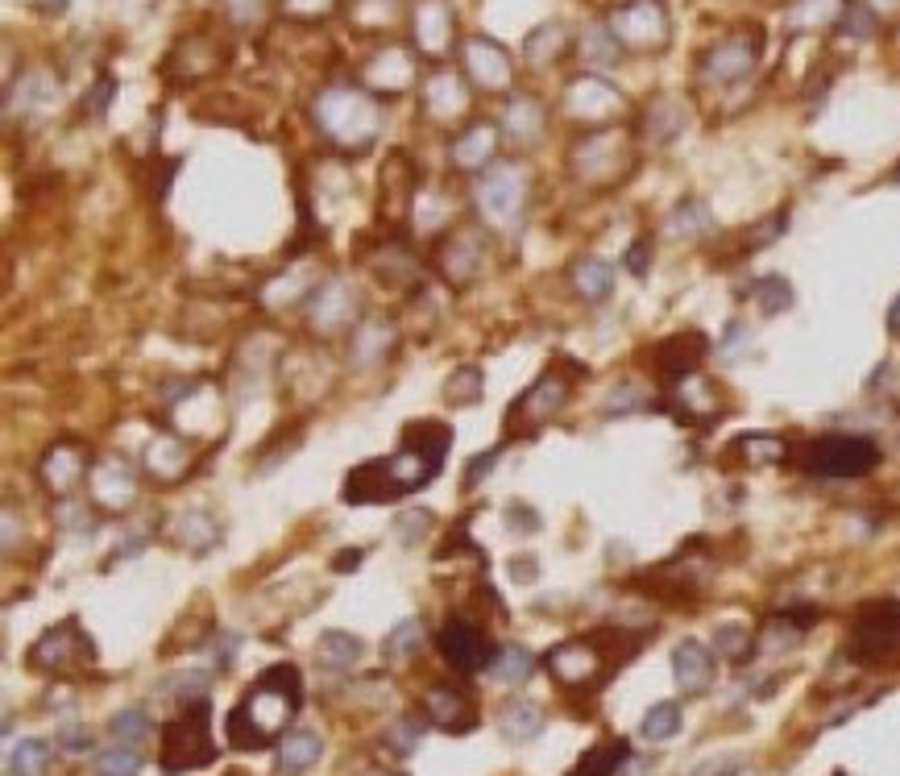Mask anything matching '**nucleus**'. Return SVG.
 Wrapping results in <instances>:
<instances>
[{
  "label": "nucleus",
  "instance_id": "nucleus-1",
  "mask_svg": "<svg viewBox=\"0 0 900 776\" xmlns=\"http://www.w3.org/2000/svg\"><path fill=\"white\" fill-rule=\"evenodd\" d=\"M453 448V428L436 420H416L403 428V445L391 457H373L345 478L341 498L353 507L398 503L403 494L432 486L444 470V453Z\"/></svg>",
  "mask_w": 900,
  "mask_h": 776
},
{
  "label": "nucleus",
  "instance_id": "nucleus-2",
  "mask_svg": "<svg viewBox=\"0 0 900 776\" xmlns=\"http://www.w3.org/2000/svg\"><path fill=\"white\" fill-rule=\"evenodd\" d=\"M303 705V677L295 664H270L262 677L254 682V689L229 710L225 718V735H229V748L237 752H254L266 748L287 735V723L300 714Z\"/></svg>",
  "mask_w": 900,
  "mask_h": 776
},
{
  "label": "nucleus",
  "instance_id": "nucleus-3",
  "mask_svg": "<svg viewBox=\"0 0 900 776\" xmlns=\"http://www.w3.org/2000/svg\"><path fill=\"white\" fill-rule=\"evenodd\" d=\"M216 760V739H212V702L183 705L170 723H162L159 735V768L162 773H195Z\"/></svg>",
  "mask_w": 900,
  "mask_h": 776
},
{
  "label": "nucleus",
  "instance_id": "nucleus-4",
  "mask_svg": "<svg viewBox=\"0 0 900 776\" xmlns=\"http://www.w3.org/2000/svg\"><path fill=\"white\" fill-rule=\"evenodd\" d=\"M884 461L876 441L867 436H854V432H831V436H817L801 448V470L813 478H867Z\"/></svg>",
  "mask_w": 900,
  "mask_h": 776
},
{
  "label": "nucleus",
  "instance_id": "nucleus-5",
  "mask_svg": "<svg viewBox=\"0 0 900 776\" xmlns=\"http://www.w3.org/2000/svg\"><path fill=\"white\" fill-rule=\"evenodd\" d=\"M565 366H569V357H560L556 366H548L519 399L510 403L507 436H531L535 428H544V423L556 420L569 407V399H573V378L565 374Z\"/></svg>",
  "mask_w": 900,
  "mask_h": 776
},
{
  "label": "nucleus",
  "instance_id": "nucleus-6",
  "mask_svg": "<svg viewBox=\"0 0 900 776\" xmlns=\"http://www.w3.org/2000/svg\"><path fill=\"white\" fill-rule=\"evenodd\" d=\"M601 639H606V635L598 632V635H581V639L556 644L553 652L544 657V669H548L565 689H585V685L601 682V677L614 669V660H610V652L601 648Z\"/></svg>",
  "mask_w": 900,
  "mask_h": 776
},
{
  "label": "nucleus",
  "instance_id": "nucleus-7",
  "mask_svg": "<svg viewBox=\"0 0 900 776\" xmlns=\"http://www.w3.org/2000/svg\"><path fill=\"white\" fill-rule=\"evenodd\" d=\"M92 635L79 627V619H63L59 627L42 632V639L29 648V669L34 673H50V677H63L79 664H92Z\"/></svg>",
  "mask_w": 900,
  "mask_h": 776
},
{
  "label": "nucleus",
  "instance_id": "nucleus-8",
  "mask_svg": "<svg viewBox=\"0 0 900 776\" xmlns=\"http://www.w3.org/2000/svg\"><path fill=\"white\" fill-rule=\"evenodd\" d=\"M473 200L490 225H515L523 212V200H528V170H519L515 163L490 166L473 188Z\"/></svg>",
  "mask_w": 900,
  "mask_h": 776
},
{
  "label": "nucleus",
  "instance_id": "nucleus-9",
  "mask_svg": "<svg viewBox=\"0 0 900 776\" xmlns=\"http://www.w3.org/2000/svg\"><path fill=\"white\" fill-rule=\"evenodd\" d=\"M138 494H141V478L121 453L96 457L92 473H88V498H92L96 511L121 516V511H129L138 503Z\"/></svg>",
  "mask_w": 900,
  "mask_h": 776
},
{
  "label": "nucleus",
  "instance_id": "nucleus-10",
  "mask_svg": "<svg viewBox=\"0 0 900 776\" xmlns=\"http://www.w3.org/2000/svg\"><path fill=\"white\" fill-rule=\"evenodd\" d=\"M357 307H362V295L353 291V282L345 279H328L316 282L312 295H307V329L320 332V336H332V332H353L362 320H357Z\"/></svg>",
  "mask_w": 900,
  "mask_h": 776
},
{
  "label": "nucleus",
  "instance_id": "nucleus-11",
  "mask_svg": "<svg viewBox=\"0 0 900 776\" xmlns=\"http://www.w3.org/2000/svg\"><path fill=\"white\" fill-rule=\"evenodd\" d=\"M610 34L619 38V47L631 50H656L669 38V17L656 0H631L610 17Z\"/></svg>",
  "mask_w": 900,
  "mask_h": 776
},
{
  "label": "nucleus",
  "instance_id": "nucleus-12",
  "mask_svg": "<svg viewBox=\"0 0 900 776\" xmlns=\"http://www.w3.org/2000/svg\"><path fill=\"white\" fill-rule=\"evenodd\" d=\"M440 657L448 660L457 673H482L494 664V648H490V635L469 623V619H448L436 635Z\"/></svg>",
  "mask_w": 900,
  "mask_h": 776
},
{
  "label": "nucleus",
  "instance_id": "nucleus-13",
  "mask_svg": "<svg viewBox=\"0 0 900 776\" xmlns=\"http://www.w3.org/2000/svg\"><path fill=\"white\" fill-rule=\"evenodd\" d=\"M88 473H92V453H88L84 445H75V441L50 445L47 453H42V461H38V478H42V486H47L54 498L79 494V486L88 482Z\"/></svg>",
  "mask_w": 900,
  "mask_h": 776
},
{
  "label": "nucleus",
  "instance_id": "nucleus-14",
  "mask_svg": "<svg viewBox=\"0 0 900 776\" xmlns=\"http://www.w3.org/2000/svg\"><path fill=\"white\" fill-rule=\"evenodd\" d=\"M892 648H900V602L892 598L867 602L854 619V657L872 660Z\"/></svg>",
  "mask_w": 900,
  "mask_h": 776
},
{
  "label": "nucleus",
  "instance_id": "nucleus-15",
  "mask_svg": "<svg viewBox=\"0 0 900 776\" xmlns=\"http://www.w3.org/2000/svg\"><path fill=\"white\" fill-rule=\"evenodd\" d=\"M423 718L440 730H453V735H465L478 723V710L465 698L457 685H428L423 689Z\"/></svg>",
  "mask_w": 900,
  "mask_h": 776
},
{
  "label": "nucleus",
  "instance_id": "nucleus-16",
  "mask_svg": "<svg viewBox=\"0 0 900 776\" xmlns=\"http://www.w3.org/2000/svg\"><path fill=\"white\" fill-rule=\"evenodd\" d=\"M485 266V241L478 229H457V233L444 241L440 250V275L453 282V287H465L469 279H478Z\"/></svg>",
  "mask_w": 900,
  "mask_h": 776
},
{
  "label": "nucleus",
  "instance_id": "nucleus-17",
  "mask_svg": "<svg viewBox=\"0 0 900 776\" xmlns=\"http://www.w3.org/2000/svg\"><path fill=\"white\" fill-rule=\"evenodd\" d=\"M706 353H710V341L701 332H676V336H664L651 349V366H656V374L676 382V378L685 374H697V366H701Z\"/></svg>",
  "mask_w": 900,
  "mask_h": 776
},
{
  "label": "nucleus",
  "instance_id": "nucleus-18",
  "mask_svg": "<svg viewBox=\"0 0 900 776\" xmlns=\"http://www.w3.org/2000/svg\"><path fill=\"white\" fill-rule=\"evenodd\" d=\"M394 345H398L394 320H386V316H366L357 329L348 332V361H353L357 370H370V366H378V361L391 357Z\"/></svg>",
  "mask_w": 900,
  "mask_h": 776
},
{
  "label": "nucleus",
  "instance_id": "nucleus-19",
  "mask_svg": "<svg viewBox=\"0 0 900 776\" xmlns=\"http://www.w3.org/2000/svg\"><path fill=\"white\" fill-rule=\"evenodd\" d=\"M191 445H187L183 436H175V432H159L154 441H150V448H145V473L159 482V486H175V482H183L187 473H191Z\"/></svg>",
  "mask_w": 900,
  "mask_h": 776
},
{
  "label": "nucleus",
  "instance_id": "nucleus-20",
  "mask_svg": "<svg viewBox=\"0 0 900 776\" xmlns=\"http://www.w3.org/2000/svg\"><path fill=\"white\" fill-rule=\"evenodd\" d=\"M718 660L701 639H681L672 648V677L681 685V694H706L714 685Z\"/></svg>",
  "mask_w": 900,
  "mask_h": 776
},
{
  "label": "nucleus",
  "instance_id": "nucleus-21",
  "mask_svg": "<svg viewBox=\"0 0 900 776\" xmlns=\"http://www.w3.org/2000/svg\"><path fill=\"white\" fill-rule=\"evenodd\" d=\"M664 407H672L681 420L693 423V420H710V416H718L722 403H718V391L710 378L685 374L669 386V403H664Z\"/></svg>",
  "mask_w": 900,
  "mask_h": 776
},
{
  "label": "nucleus",
  "instance_id": "nucleus-22",
  "mask_svg": "<svg viewBox=\"0 0 900 776\" xmlns=\"http://www.w3.org/2000/svg\"><path fill=\"white\" fill-rule=\"evenodd\" d=\"M751 67H756V42L751 38H726L701 59L706 79H714V84H735Z\"/></svg>",
  "mask_w": 900,
  "mask_h": 776
},
{
  "label": "nucleus",
  "instance_id": "nucleus-23",
  "mask_svg": "<svg viewBox=\"0 0 900 776\" xmlns=\"http://www.w3.org/2000/svg\"><path fill=\"white\" fill-rule=\"evenodd\" d=\"M320 755H324V739L316 735V730H287V735L278 739L275 768L287 776L312 773V768L320 764Z\"/></svg>",
  "mask_w": 900,
  "mask_h": 776
},
{
  "label": "nucleus",
  "instance_id": "nucleus-24",
  "mask_svg": "<svg viewBox=\"0 0 900 776\" xmlns=\"http://www.w3.org/2000/svg\"><path fill=\"white\" fill-rule=\"evenodd\" d=\"M569 287L585 304H601L614 291V270H610V262L601 258H578L569 266Z\"/></svg>",
  "mask_w": 900,
  "mask_h": 776
},
{
  "label": "nucleus",
  "instance_id": "nucleus-25",
  "mask_svg": "<svg viewBox=\"0 0 900 776\" xmlns=\"http://www.w3.org/2000/svg\"><path fill=\"white\" fill-rule=\"evenodd\" d=\"M362 652H366V644H362L353 632H324L320 639H316V660H320L328 673H348V669H357V664H362Z\"/></svg>",
  "mask_w": 900,
  "mask_h": 776
},
{
  "label": "nucleus",
  "instance_id": "nucleus-26",
  "mask_svg": "<svg viewBox=\"0 0 900 776\" xmlns=\"http://www.w3.org/2000/svg\"><path fill=\"white\" fill-rule=\"evenodd\" d=\"M498 730L507 735L510 743H528L544 730V710L531 702V698H510L503 710H498Z\"/></svg>",
  "mask_w": 900,
  "mask_h": 776
},
{
  "label": "nucleus",
  "instance_id": "nucleus-27",
  "mask_svg": "<svg viewBox=\"0 0 900 776\" xmlns=\"http://www.w3.org/2000/svg\"><path fill=\"white\" fill-rule=\"evenodd\" d=\"M423 639H428L423 619H403V623H394L391 632H386V639H382V660H386V664H407V660L419 657Z\"/></svg>",
  "mask_w": 900,
  "mask_h": 776
},
{
  "label": "nucleus",
  "instance_id": "nucleus-28",
  "mask_svg": "<svg viewBox=\"0 0 900 776\" xmlns=\"http://www.w3.org/2000/svg\"><path fill=\"white\" fill-rule=\"evenodd\" d=\"M469 67H473V75H482V84L485 88H507V79H510V63H507V54L494 47V42H469Z\"/></svg>",
  "mask_w": 900,
  "mask_h": 776
},
{
  "label": "nucleus",
  "instance_id": "nucleus-29",
  "mask_svg": "<svg viewBox=\"0 0 900 776\" xmlns=\"http://www.w3.org/2000/svg\"><path fill=\"white\" fill-rule=\"evenodd\" d=\"M681 727H685V710H681V702H656L644 714L639 735H644L647 743H669V739L681 735Z\"/></svg>",
  "mask_w": 900,
  "mask_h": 776
},
{
  "label": "nucleus",
  "instance_id": "nucleus-30",
  "mask_svg": "<svg viewBox=\"0 0 900 776\" xmlns=\"http://www.w3.org/2000/svg\"><path fill=\"white\" fill-rule=\"evenodd\" d=\"M535 673V657H531L523 644H507L494 652V664H490V677L498 685H523Z\"/></svg>",
  "mask_w": 900,
  "mask_h": 776
},
{
  "label": "nucleus",
  "instance_id": "nucleus-31",
  "mask_svg": "<svg viewBox=\"0 0 900 776\" xmlns=\"http://www.w3.org/2000/svg\"><path fill=\"white\" fill-rule=\"evenodd\" d=\"M793 282L785 275H763V279L751 282V304L760 307V316H781L793 307Z\"/></svg>",
  "mask_w": 900,
  "mask_h": 776
},
{
  "label": "nucleus",
  "instance_id": "nucleus-32",
  "mask_svg": "<svg viewBox=\"0 0 900 776\" xmlns=\"http://www.w3.org/2000/svg\"><path fill=\"white\" fill-rule=\"evenodd\" d=\"M54 764L47 739H22L13 752H9V776H47Z\"/></svg>",
  "mask_w": 900,
  "mask_h": 776
},
{
  "label": "nucleus",
  "instance_id": "nucleus-33",
  "mask_svg": "<svg viewBox=\"0 0 900 776\" xmlns=\"http://www.w3.org/2000/svg\"><path fill=\"white\" fill-rule=\"evenodd\" d=\"M216 540H220V523L208 511H183L179 516V544H187L195 557H204Z\"/></svg>",
  "mask_w": 900,
  "mask_h": 776
},
{
  "label": "nucleus",
  "instance_id": "nucleus-34",
  "mask_svg": "<svg viewBox=\"0 0 900 776\" xmlns=\"http://www.w3.org/2000/svg\"><path fill=\"white\" fill-rule=\"evenodd\" d=\"M494 129L490 125H473L469 133H461L457 138V166H465V170H478V166H485L490 158H494Z\"/></svg>",
  "mask_w": 900,
  "mask_h": 776
},
{
  "label": "nucleus",
  "instance_id": "nucleus-35",
  "mask_svg": "<svg viewBox=\"0 0 900 776\" xmlns=\"http://www.w3.org/2000/svg\"><path fill=\"white\" fill-rule=\"evenodd\" d=\"M731 453H739L747 466H772L785 457V441L776 432H751V436H739Z\"/></svg>",
  "mask_w": 900,
  "mask_h": 776
},
{
  "label": "nucleus",
  "instance_id": "nucleus-36",
  "mask_svg": "<svg viewBox=\"0 0 900 776\" xmlns=\"http://www.w3.org/2000/svg\"><path fill=\"white\" fill-rule=\"evenodd\" d=\"M714 229V220H710V208L701 204V200H681L676 208L669 212V233L672 237H701Z\"/></svg>",
  "mask_w": 900,
  "mask_h": 776
},
{
  "label": "nucleus",
  "instance_id": "nucleus-37",
  "mask_svg": "<svg viewBox=\"0 0 900 776\" xmlns=\"http://www.w3.org/2000/svg\"><path fill=\"white\" fill-rule=\"evenodd\" d=\"M482 382L485 378L478 366L453 370L448 382H444V403H448V407H473V403H482Z\"/></svg>",
  "mask_w": 900,
  "mask_h": 776
},
{
  "label": "nucleus",
  "instance_id": "nucleus-38",
  "mask_svg": "<svg viewBox=\"0 0 900 776\" xmlns=\"http://www.w3.org/2000/svg\"><path fill=\"white\" fill-rule=\"evenodd\" d=\"M96 776H138L141 773V755L138 748H129V743H113V748H104V752L96 755Z\"/></svg>",
  "mask_w": 900,
  "mask_h": 776
},
{
  "label": "nucleus",
  "instance_id": "nucleus-39",
  "mask_svg": "<svg viewBox=\"0 0 900 776\" xmlns=\"http://www.w3.org/2000/svg\"><path fill=\"white\" fill-rule=\"evenodd\" d=\"M382 743H386L394 755H411L419 743H423V718H416V714L394 718L391 727H386V735H382Z\"/></svg>",
  "mask_w": 900,
  "mask_h": 776
},
{
  "label": "nucleus",
  "instance_id": "nucleus-40",
  "mask_svg": "<svg viewBox=\"0 0 900 776\" xmlns=\"http://www.w3.org/2000/svg\"><path fill=\"white\" fill-rule=\"evenodd\" d=\"M714 652L726 660H747V652H756V635H751V627L726 623L714 632Z\"/></svg>",
  "mask_w": 900,
  "mask_h": 776
},
{
  "label": "nucleus",
  "instance_id": "nucleus-41",
  "mask_svg": "<svg viewBox=\"0 0 900 776\" xmlns=\"http://www.w3.org/2000/svg\"><path fill=\"white\" fill-rule=\"evenodd\" d=\"M109 730L116 735V743H129V748H138L141 739L150 735V718H145V710H121V714H113Z\"/></svg>",
  "mask_w": 900,
  "mask_h": 776
},
{
  "label": "nucleus",
  "instance_id": "nucleus-42",
  "mask_svg": "<svg viewBox=\"0 0 900 776\" xmlns=\"http://www.w3.org/2000/svg\"><path fill=\"white\" fill-rule=\"evenodd\" d=\"M647 407H651V399L639 395L635 382H619V386L610 391V399H606V416L614 420V416H631V411H647Z\"/></svg>",
  "mask_w": 900,
  "mask_h": 776
},
{
  "label": "nucleus",
  "instance_id": "nucleus-43",
  "mask_svg": "<svg viewBox=\"0 0 900 776\" xmlns=\"http://www.w3.org/2000/svg\"><path fill=\"white\" fill-rule=\"evenodd\" d=\"M428 527H432V511H403L394 519V532L403 536V544H416L419 536H428Z\"/></svg>",
  "mask_w": 900,
  "mask_h": 776
},
{
  "label": "nucleus",
  "instance_id": "nucleus-44",
  "mask_svg": "<svg viewBox=\"0 0 900 776\" xmlns=\"http://www.w3.org/2000/svg\"><path fill=\"white\" fill-rule=\"evenodd\" d=\"M54 743H59L63 752H71V755H84V752H92L96 735L88 727H59Z\"/></svg>",
  "mask_w": 900,
  "mask_h": 776
},
{
  "label": "nucleus",
  "instance_id": "nucleus-45",
  "mask_svg": "<svg viewBox=\"0 0 900 776\" xmlns=\"http://www.w3.org/2000/svg\"><path fill=\"white\" fill-rule=\"evenodd\" d=\"M507 519H510V532H523V536H535L544 527L528 503H507Z\"/></svg>",
  "mask_w": 900,
  "mask_h": 776
},
{
  "label": "nucleus",
  "instance_id": "nucleus-46",
  "mask_svg": "<svg viewBox=\"0 0 900 776\" xmlns=\"http://www.w3.org/2000/svg\"><path fill=\"white\" fill-rule=\"evenodd\" d=\"M113 92H116V84L109 79V75H100V84H96L92 92L84 96V113H88V117H104V109H109Z\"/></svg>",
  "mask_w": 900,
  "mask_h": 776
},
{
  "label": "nucleus",
  "instance_id": "nucleus-47",
  "mask_svg": "<svg viewBox=\"0 0 900 776\" xmlns=\"http://www.w3.org/2000/svg\"><path fill=\"white\" fill-rule=\"evenodd\" d=\"M498 453H503V448H485V453H478V457L465 466V478H461L465 491H473V486L482 482V473H490L494 466H498Z\"/></svg>",
  "mask_w": 900,
  "mask_h": 776
},
{
  "label": "nucleus",
  "instance_id": "nucleus-48",
  "mask_svg": "<svg viewBox=\"0 0 900 776\" xmlns=\"http://www.w3.org/2000/svg\"><path fill=\"white\" fill-rule=\"evenodd\" d=\"M739 773H743V755H722V760L697 764L689 776H739Z\"/></svg>",
  "mask_w": 900,
  "mask_h": 776
},
{
  "label": "nucleus",
  "instance_id": "nucleus-49",
  "mask_svg": "<svg viewBox=\"0 0 900 776\" xmlns=\"http://www.w3.org/2000/svg\"><path fill=\"white\" fill-rule=\"evenodd\" d=\"M626 270H631L635 279H644L647 270H651V241H647V237H639V241L626 250Z\"/></svg>",
  "mask_w": 900,
  "mask_h": 776
},
{
  "label": "nucleus",
  "instance_id": "nucleus-50",
  "mask_svg": "<svg viewBox=\"0 0 900 776\" xmlns=\"http://www.w3.org/2000/svg\"><path fill=\"white\" fill-rule=\"evenodd\" d=\"M842 29H847V34H859V38H872L876 22H872L867 9H847V13H842Z\"/></svg>",
  "mask_w": 900,
  "mask_h": 776
},
{
  "label": "nucleus",
  "instance_id": "nucleus-51",
  "mask_svg": "<svg viewBox=\"0 0 900 776\" xmlns=\"http://www.w3.org/2000/svg\"><path fill=\"white\" fill-rule=\"evenodd\" d=\"M785 229H788V212H776V216H768V225H763V229L751 233V245H772V241L785 233Z\"/></svg>",
  "mask_w": 900,
  "mask_h": 776
},
{
  "label": "nucleus",
  "instance_id": "nucleus-52",
  "mask_svg": "<svg viewBox=\"0 0 900 776\" xmlns=\"http://www.w3.org/2000/svg\"><path fill=\"white\" fill-rule=\"evenodd\" d=\"M232 648H237V639H232V635H220V639H216V664H220V669H229L232 664V657H237Z\"/></svg>",
  "mask_w": 900,
  "mask_h": 776
},
{
  "label": "nucleus",
  "instance_id": "nucleus-53",
  "mask_svg": "<svg viewBox=\"0 0 900 776\" xmlns=\"http://www.w3.org/2000/svg\"><path fill=\"white\" fill-rule=\"evenodd\" d=\"M357 564H362V548H345V557H337L332 569H337V573H348V569H357Z\"/></svg>",
  "mask_w": 900,
  "mask_h": 776
},
{
  "label": "nucleus",
  "instance_id": "nucleus-54",
  "mask_svg": "<svg viewBox=\"0 0 900 776\" xmlns=\"http://www.w3.org/2000/svg\"><path fill=\"white\" fill-rule=\"evenodd\" d=\"M510 573L523 577V582H531V577H535V561H531V557H523V561L515 557V561H510Z\"/></svg>",
  "mask_w": 900,
  "mask_h": 776
},
{
  "label": "nucleus",
  "instance_id": "nucleus-55",
  "mask_svg": "<svg viewBox=\"0 0 900 776\" xmlns=\"http://www.w3.org/2000/svg\"><path fill=\"white\" fill-rule=\"evenodd\" d=\"M888 329H892V332L900 336V295L892 300V304H888Z\"/></svg>",
  "mask_w": 900,
  "mask_h": 776
},
{
  "label": "nucleus",
  "instance_id": "nucleus-56",
  "mask_svg": "<svg viewBox=\"0 0 900 776\" xmlns=\"http://www.w3.org/2000/svg\"><path fill=\"white\" fill-rule=\"evenodd\" d=\"M888 179H892V183H897V188H900V163L892 166V175H888Z\"/></svg>",
  "mask_w": 900,
  "mask_h": 776
}]
</instances>
